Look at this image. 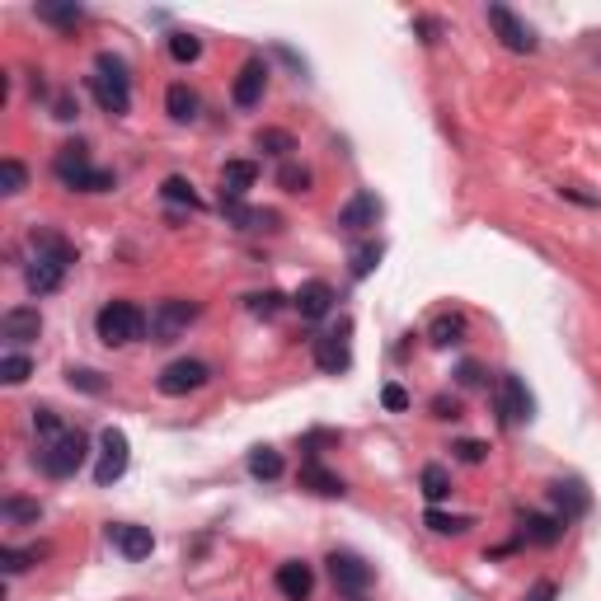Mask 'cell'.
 Instances as JSON below:
<instances>
[{
	"label": "cell",
	"instance_id": "1",
	"mask_svg": "<svg viewBox=\"0 0 601 601\" xmlns=\"http://www.w3.org/2000/svg\"><path fill=\"white\" fill-rule=\"evenodd\" d=\"M71 263H76V249L66 245L62 235L38 231L33 235V259H29V268H24V287H29L33 296H52L66 282V268H71Z\"/></svg>",
	"mask_w": 601,
	"mask_h": 601
},
{
	"label": "cell",
	"instance_id": "2",
	"mask_svg": "<svg viewBox=\"0 0 601 601\" xmlns=\"http://www.w3.org/2000/svg\"><path fill=\"white\" fill-rule=\"evenodd\" d=\"M52 170H57V179H62L66 188H80V193H104V188H113V174L90 165V146H85V141H66L62 151H57V160H52Z\"/></svg>",
	"mask_w": 601,
	"mask_h": 601
},
{
	"label": "cell",
	"instance_id": "3",
	"mask_svg": "<svg viewBox=\"0 0 601 601\" xmlns=\"http://www.w3.org/2000/svg\"><path fill=\"white\" fill-rule=\"evenodd\" d=\"M94 329H99V339H104L108 348H123V343L146 339L151 320H146V315H141V306H132V301H108V306L99 310Z\"/></svg>",
	"mask_w": 601,
	"mask_h": 601
},
{
	"label": "cell",
	"instance_id": "4",
	"mask_svg": "<svg viewBox=\"0 0 601 601\" xmlns=\"http://www.w3.org/2000/svg\"><path fill=\"white\" fill-rule=\"evenodd\" d=\"M80 465H85V437H80L76 428L38 442V470H43L47 479H71Z\"/></svg>",
	"mask_w": 601,
	"mask_h": 601
},
{
	"label": "cell",
	"instance_id": "5",
	"mask_svg": "<svg viewBox=\"0 0 601 601\" xmlns=\"http://www.w3.org/2000/svg\"><path fill=\"white\" fill-rule=\"evenodd\" d=\"M90 90H94V99H99V108H104V113H127V108H132L127 62H118V57H108V52H104V57L94 62Z\"/></svg>",
	"mask_w": 601,
	"mask_h": 601
},
{
	"label": "cell",
	"instance_id": "6",
	"mask_svg": "<svg viewBox=\"0 0 601 601\" xmlns=\"http://www.w3.org/2000/svg\"><path fill=\"white\" fill-rule=\"evenodd\" d=\"M193 320H198V301H184V296L160 301L151 310V343H174Z\"/></svg>",
	"mask_w": 601,
	"mask_h": 601
},
{
	"label": "cell",
	"instance_id": "7",
	"mask_svg": "<svg viewBox=\"0 0 601 601\" xmlns=\"http://www.w3.org/2000/svg\"><path fill=\"white\" fill-rule=\"evenodd\" d=\"M329 578H334V587H339L348 601H362L371 592V578H376V573H371V564L362 555H348V550H343V555H329Z\"/></svg>",
	"mask_w": 601,
	"mask_h": 601
},
{
	"label": "cell",
	"instance_id": "8",
	"mask_svg": "<svg viewBox=\"0 0 601 601\" xmlns=\"http://www.w3.org/2000/svg\"><path fill=\"white\" fill-rule=\"evenodd\" d=\"M494 404H498V418L508 423V428H517V423H526L531 418V409H536V400H531V390H526L522 376H512V371H503L494 386Z\"/></svg>",
	"mask_w": 601,
	"mask_h": 601
},
{
	"label": "cell",
	"instance_id": "9",
	"mask_svg": "<svg viewBox=\"0 0 601 601\" xmlns=\"http://www.w3.org/2000/svg\"><path fill=\"white\" fill-rule=\"evenodd\" d=\"M127 475V432L118 428H104L99 437V465H94V484L108 489V484H118Z\"/></svg>",
	"mask_w": 601,
	"mask_h": 601
},
{
	"label": "cell",
	"instance_id": "10",
	"mask_svg": "<svg viewBox=\"0 0 601 601\" xmlns=\"http://www.w3.org/2000/svg\"><path fill=\"white\" fill-rule=\"evenodd\" d=\"M207 362H198V357H179V362H170V367L160 371V395H188V390H202L207 386Z\"/></svg>",
	"mask_w": 601,
	"mask_h": 601
},
{
	"label": "cell",
	"instance_id": "11",
	"mask_svg": "<svg viewBox=\"0 0 601 601\" xmlns=\"http://www.w3.org/2000/svg\"><path fill=\"white\" fill-rule=\"evenodd\" d=\"M489 29H494L498 38H503V47H512V52H536V33H531V24H522L508 5H489Z\"/></svg>",
	"mask_w": 601,
	"mask_h": 601
},
{
	"label": "cell",
	"instance_id": "12",
	"mask_svg": "<svg viewBox=\"0 0 601 601\" xmlns=\"http://www.w3.org/2000/svg\"><path fill=\"white\" fill-rule=\"evenodd\" d=\"M108 540L118 545V555L123 559H151V550H155V536H151V526H137V522H113L108 526Z\"/></svg>",
	"mask_w": 601,
	"mask_h": 601
},
{
	"label": "cell",
	"instance_id": "13",
	"mask_svg": "<svg viewBox=\"0 0 601 601\" xmlns=\"http://www.w3.org/2000/svg\"><path fill=\"white\" fill-rule=\"evenodd\" d=\"M43 334V315L33 306H15V310H5L0 315V339H10V343H33Z\"/></svg>",
	"mask_w": 601,
	"mask_h": 601
},
{
	"label": "cell",
	"instance_id": "14",
	"mask_svg": "<svg viewBox=\"0 0 601 601\" xmlns=\"http://www.w3.org/2000/svg\"><path fill=\"white\" fill-rule=\"evenodd\" d=\"M259 184V165L254 160H231L221 170V202H245V193Z\"/></svg>",
	"mask_w": 601,
	"mask_h": 601
},
{
	"label": "cell",
	"instance_id": "15",
	"mask_svg": "<svg viewBox=\"0 0 601 601\" xmlns=\"http://www.w3.org/2000/svg\"><path fill=\"white\" fill-rule=\"evenodd\" d=\"M315 362H320V371H329V376L348 371V362H353V353H348V329L320 334V339H315Z\"/></svg>",
	"mask_w": 601,
	"mask_h": 601
},
{
	"label": "cell",
	"instance_id": "16",
	"mask_svg": "<svg viewBox=\"0 0 601 601\" xmlns=\"http://www.w3.org/2000/svg\"><path fill=\"white\" fill-rule=\"evenodd\" d=\"M263 90H268V66H263V62H245V66H240V76H235L231 99L240 108H254L263 99Z\"/></svg>",
	"mask_w": 601,
	"mask_h": 601
},
{
	"label": "cell",
	"instance_id": "17",
	"mask_svg": "<svg viewBox=\"0 0 601 601\" xmlns=\"http://www.w3.org/2000/svg\"><path fill=\"white\" fill-rule=\"evenodd\" d=\"M292 306L301 310V320H324V315L334 310V287H329V282H306V287L292 296Z\"/></svg>",
	"mask_w": 601,
	"mask_h": 601
},
{
	"label": "cell",
	"instance_id": "18",
	"mask_svg": "<svg viewBox=\"0 0 601 601\" xmlns=\"http://www.w3.org/2000/svg\"><path fill=\"white\" fill-rule=\"evenodd\" d=\"M310 587H315V573H310V564H301V559H287L278 569V592L287 601H306Z\"/></svg>",
	"mask_w": 601,
	"mask_h": 601
},
{
	"label": "cell",
	"instance_id": "19",
	"mask_svg": "<svg viewBox=\"0 0 601 601\" xmlns=\"http://www.w3.org/2000/svg\"><path fill=\"white\" fill-rule=\"evenodd\" d=\"M564 517H545V512H526L522 517V540H531V545H555V540H564Z\"/></svg>",
	"mask_w": 601,
	"mask_h": 601
},
{
	"label": "cell",
	"instance_id": "20",
	"mask_svg": "<svg viewBox=\"0 0 601 601\" xmlns=\"http://www.w3.org/2000/svg\"><path fill=\"white\" fill-rule=\"evenodd\" d=\"M376 221H381V202H376V193H357V198L339 212V226H348V231H367V226H376Z\"/></svg>",
	"mask_w": 601,
	"mask_h": 601
},
{
	"label": "cell",
	"instance_id": "21",
	"mask_svg": "<svg viewBox=\"0 0 601 601\" xmlns=\"http://www.w3.org/2000/svg\"><path fill=\"white\" fill-rule=\"evenodd\" d=\"M301 489H310V494H324V498H339L343 494V479L329 475L324 465L306 461V465H301Z\"/></svg>",
	"mask_w": 601,
	"mask_h": 601
},
{
	"label": "cell",
	"instance_id": "22",
	"mask_svg": "<svg viewBox=\"0 0 601 601\" xmlns=\"http://www.w3.org/2000/svg\"><path fill=\"white\" fill-rule=\"evenodd\" d=\"M550 498H555V508L564 522H573V517H583L587 512V494H583V484H555L550 489Z\"/></svg>",
	"mask_w": 601,
	"mask_h": 601
},
{
	"label": "cell",
	"instance_id": "23",
	"mask_svg": "<svg viewBox=\"0 0 601 601\" xmlns=\"http://www.w3.org/2000/svg\"><path fill=\"white\" fill-rule=\"evenodd\" d=\"M165 108H170L174 123H193V118H198V94L188 90V85H170V94H165Z\"/></svg>",
	"mask_w": 601,
	"mask_h": 601
},
{
	"label": "cell",
	"instance_id": "24",
	"mask_svg": "<svg viewBox=\"0 0 601 601\" xmlns=\"http://www.w3.org/2000/svg\"><path fill=\"white\" fill-rule=\"evenodd\" d=\"M221 212H226V221L240 226V231H259V226L273 221V212H254V207H245V202H221Z\"/></svg>",
	"mask_w": 601,
	"mask_h": 601
},
{
	"label": "cell",
	"instance_id": "25",
	"mask_svg": "<svg viewBox=\"0 0 601 601\" xmlns=\"http://www.w3.org/2000/svg\"><path fill=\"white\" fill-rule=\"evenodd\" d=\"M428 339L437 343V348H451V343H461L465 339V320L461 315H437L428 329Z\"/></svg>",
	"mask_w": 601,
	"mask_h": 601
},
{
	"label": "cell",
	"instance_id": "26",
	"mask_svg": "<svg viewBox=\"0 0 601 601\" xmlns=\"http://www.w3.org/2000/svg\"><path fill=\"white\" fill-rule=\"evenodd\" d=\"M249 475H254V479H278L282 475V456L273 447L249 451Z\"/></svg>",
	"mask_w": 601,
	"mask_h": 601
},
{
	"label": "cell",
	"instance_id": "27",
	"mask_svg": "<svg viewBox=\"0 0 601 601\" xmlns=\"http://www.w3.org/2000/svg\"><path fill=\"white\" fill-rule=\"evenodd\" d=\"M29 376H33V362L24 353H5V357H0V381H5V386H24Z\"/></svg>",
	"mask_w": 601,
	"mask_h": 601
},
{
	"label": "cell",
	"instance_id": "28",
	"mask_svg": "<svg viewBox=\"0 0 601 601\" xmlns=\"http://www.w3.org/2000/svg\"><path fill=\"white\" fill-rule=\"evenodd\" d=\"M38 19H43V24H57V29H76L80 19H85V10H80V5H38Z\"/></svg>",
	"mask_w": 601,
	"mask_h": 601
},
{
	"label": "cell",
	"instance_id": "29",
	"mask_svg": "<svg viewBox=\"0 0 601 601\" xmlns=\"http://www.w3.org/2000/svg\"><path fill=\"white\" fill-rule=\"evenodd\" d=\"M423 494H428V503H442V498L451 494V475L442 465H428V470H423Z\"/></svg>",
	"mask_w": 601,
	"mask_h": 601
},
{
	"label": "cell",
	"instance_id": "30",
	"mask_svg": "<svg viewBox=\"0 0 601 601\" xmlns=\"http://www.w3.org/2000/svg\"><path fill=\"white\" fill-rule=\"evenodd\" d=\"M24 184H29V170H24L19 160H5V165H0V193L15 198V193H24Z\"/></svg>",
	"mask_w": 601,
	"mask_h": 601
},
{
	"label": "cell",
	"instance_id": "31",
	"mask_svg": "<svg viewBox=\"0 0 601 601\" xmlns=\"http://www.w3.org/2000/svg\"><path fill=\"white\" fill-rule=\"evenodd\" d=\"M348 263H353V278H367L371 268L381 263V245H376V240H367V245H357L353 254H348Z\"/></svg>",
	"mask_w": 601,
	"mask_h": 601
},
{
	"label": "cell",
	"instance_id": "32",
	"mask_svg": "<svg viewBox=\"0 0 601 601\" xmlns=\"http://www.w3.org/2000/svg\"><path fill=\"white\" fill-rule=\"evenodd\" d=\"M170 57H174V62H198V57H202V43L193 38V33L179 29V33H170Z\"/></svg>",
	"mask_w": 601,
	"mask_h": 601
},
{
	"label": "cell",
	"instance_id": "33",
	"mask_svg": "<svg viewBox=\"0 0 601 601\" xmlns=\"http://www.w3.org/2000/svg\"><path fill=\"white\" fill-rule=\"evenodd\" d=\"M423 522L437 531V536H461L465 526H470V517H451V512H437V508H428V517Z\"/></svg>",
	"mask_w": 601,
	"mask_h": 601
},
{
	"label": "cell",
	"instance_id": "34",
	"mask_svg": "<svg viewBox=\"0 0 601 601\" xmlns=\"http://www.w3.org/2000/svg\"><path fill=\"white\" fill-rule=\"evenodd\" d=\"M0 517H5V522H38V503H24V498H5V503H0Z\"/></svg>",
	"mask_w": 601,
	"mask_h": 601
},
{
	"label": "cell",
	"instance_id": "35",
	"mask_svg": "<svg viewBox=\"0 0 601 601\" xmlns=\"http://www.w3.org/2000/svg\"><path fill=\"white\" fill-rule=\"evenodd\" d=\"M259 151H268V155H292L296 141L287 137V132H278V127H268V132H259Z\"/></svg>",
	"mask_w": 601,
	"mask_h": 601
},
{
	"label": "cell",
	"instance_id": "36",
	"mask_svg": "<svg viewBox=\"0 0 601 601\" xmlns=\"http://www.w3.org/2000/svg\"><path fill=\"white\" fill-rule=\"evenodd\" d=\"M278 184L287 188V193H306V188H310V170H306V165H282Z\"/></svg>",
	"mask_w": 601,
	"mask_h": 601
},
{
	"label": "cell",
	"instance_id": "37",
	"mask_svg": "<svg viewBox=\"0 0 601 601\" xmlns=\"http://www.w3.org/2000/svg\"><path fill=\"white\" fill-rule=\"evenodd\" d=\"M33 432H38V442H47V437H57V432H66V423L52 409H33Z\"/></svg>",
	"mask_w": 601,
	"mask_h": 601
},
{
	"label": "cell",
	"instance_id": "38",
	"mask_svg": "<svg viewBox=\"0 0 601 601\" xmlns=\"http://www.w3.org/2000/svg\"><path fill=\"white\" fill-rule=\"evenodd\" d=\"M43 559V550H0V564H5V573H24L29 564H38Z\"/></svg>",
	"mask_w": 601,
	"mask_h": 601
},
{
	"label": "cell",
	"instance_id": "39",
	"mask_svg": "<svg viewBox=\"0 0 601 601\" xmlns=\"http://www.w3.org/2000/svg\"><path fill=\"white\" fill-rule=\"evenodd\" d=\"M282 310V292H259L249 296V315H259V320H273Z\"/></svg>",
	"mask_w": 601,
	"mask_h": 601
},
{
	"label": "cell",
	"instance_id": "40",
	"mask_svg": "<svg viewBox=\"0 0 601 601\" xmlns=\"http://www.w3.org/2000/svg\"><path fill=\"white\" fill-rule=\"evenodd\" d=\"M165 198H170V202H188V207H198V193H193V184H188V179H179V174H174V179H165Z\"/></svg>",
	"mask_w": 601,
	"mask_h": 601
},
{
	"label": "cell",
	"instance_id": "41",
	"mask_svg": "<svg viewBox=\"0 0 601 601\" xmlns=\"http://www.w3.org/2000/svg\"><path fill=\"white\" fill-rule=\"evenodd\" d=\"M66 381H71V386H80V390H90V395H99V390H104V381H99V371H85V367H71L66 371Z\"/></svg>",
	"mask_w": 601,
	"mask_h": 601
},
{
	"label": "cell",
	"instance_id": "42",
	"mask_svg": "<svg viewBox=\"0 0 601 601\" xmlns=\"http://www.w3.org/2000/svg\"><path fill=\"white\" fill-rule=\"evenodd\" d=\"M381 404H386V409H395V414H400V409H409V395H404L400 386H386V390H381Z\"/></svg>",
	"mask_w": 601,
	"mask_h": 601
},
{
	"label": "cell",
	"instance_id": "43",
	"mask_svg": "<svg viewBox=\"0 0 601 601\" xmlns=\"http://www.w3.org/2000/svg\"><path fill=\"white\" fill-rule=\"evenodd\" d=\"M484 451H489L484 442H461V447H456V456H461L465 465H479V461H484Z\"/></svg>",
	"mask_w": 601,
	"mask_h": 601
},
{
	"label": "cell",
	"instance_id": "44",
	"mask_svg": "<svg viewBox=\"0 0 601 601\" xmlns=\"http://www.w3.org/2000/svg\"><path fill=\"white\" fill-rule=\"evenodd\" d=\"M456 376H461V386H479V381H484V371H479V362H465V367L456 371Z\"/></svg>",
	"mask_w": 601,
	"mask_h": 601
},
{
	"label": "cell",
	"instance_id": "45",
	"mask_svg": "<svg viewBox=\"0 0 601 601\" xmlns=\"http://www.w3.org/2000/svg\"><path fill=\"white\" fill-rule=\"evenodd\" d=\"M432 409H437V418H461V404L447 400V395H442V400H432Z\"/></svg>",
	"mask_w": 601,
	"mask_h": 601
},
{
	"label": "cell",
	"instance_id": "46",
	"mask_svg": "<svg viewBox=\"0 0 601 601\" xmlns=\"http://www.w3.org/2000/svg\"><path fill=\"white\" fill-rule=\"evenodd\" d=\"M76 113H80V108H76V99H71V94H62V99H57V118H62V123H71Z\"/></svg>",
	"mask_w": 601,
	"mask_h": 601
},
{
	"label": "cell",
	"instance_id": "47",
	"mask_svg": "<svg viewBox=\"0 0 601 601\" xmlns=\"http://www.w3.org/2000/svg\"><path fill=\"white\" fill-rule=\"evenodd\" d=\"M526 601H555V583H540V587H536V592H531V597H526Z\"/></svg>",
	"mask_w": 601,
	"mask_h": 601
}]
</instances>
